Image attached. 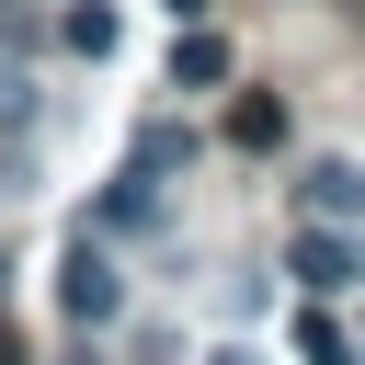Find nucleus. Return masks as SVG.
Returning <instances> with one entry per match:
<instances>
[{"label":"nucleus","instance_id":"obj_1","mask_svg":"<svg viewBox=\"0 0 365 365\" xmlns=\"http://www.w3.org/2000/svg\"><path fill=\"white\" fill-rule=\"evenodd\" d=\"M285 274L308 285V297H342V285H365V240H342V228H297V251H285Z\"/></svg>","mask_w":365,"mask_h":365},{"label":"nucleus","instance_id":"obj_2","mask_svg":"<svg viewBox=\"0 0 365 365\" xmlns=\"http://www.w3.org/2000/svg\"><path fill=\"white\" fill-rule=\"evenodd\" d=\"M57 297H68V319H80V331H103V319L125 308V274H114V262H103V251L80 240V251L57 262Z\"/></svg>","mask_w":365,"mask_h":365},{"label":"nucleus","instance_id":"obj_3","mask_svg":"<svg viewBox=\"0 0 365 365\" xmlns=\"http://www.w3.org/2000/svg\"><path fill=\"white\" fill-rule=\"evenodd\" d=\"M297 205H308V217H319V228H342V217H354V205H365V171H342V160H319V171H308V182H297Z\"/></svg>","mask_w":365,"mask_h":365},{"label":"nucleus","instance_id":"obj_4","mask_svg":"<svg viewBox=\"0 0 365 365\" xmlns=\"http://www.w3.org/2000/svg\"><path fill=\"white\" fill-rule=\"evenodd\" d=\"M182 160H194V125H171V114H148V125H137V148H125V171H148V182H160V171H182Z\"/></svg>","mask_w":365,"mask_h":365},{"label":"nucleus","instance_id":"obj_5","mask_svg":"<svg viewBox=\"0 0 365 365\" xmlns=\"http://www.w3.org/2000/svg\"><path fill=\"white\" fill-rule=\"evenodd\" d=\"M171 80H182V91H217V80H228V46H217V34H182V46H171Z\"/></svg>","mask_w":365,"mask_h":365},{"label":"nucleus","instance_id":"obj_6","mask_svg":"<svg viewBox=\"0 0 365 365\" xmlns=\"http://www.w3.org/2000/svg\"><path fill=\"white\" fill-rule=\"evenodd\" d=\"M228 137H240V148H274V137H285V103H274V91H240V103H228Z\"/></svg>","mask_w":365,"mask_h":365},{"label":"nucleus","instance_id":"obj_7","mask_svg":"<svg viewBox=\"0 0 365 365\" xmlns=\"http://www.w3.org/2000/svg\"><path fill=\"white\" fill-rule=\"evenodd\" d=\"M297 354H308V365H354V342H342V319H331L319 297L297 308Z\"/></svg>","mask_w":365,"mask_h":365},{"label":"nucleus","instance_id":"obj_8","mask_svg":"<svg viewBox=\"0 0 365 365\" xmlns=\"http://www.w3.org/2000/svg\"><path fill=\"white\" fill-rule=\"evenodd\" d=\"M148 217H160V182H148V171H125V182L103 194V228H148Z\"/></svg>","mask_w":365,"mask_h":365},{"label":"nucleus","instance_id":"obj_9","mask_svg":"<svg viewBox=\"0 0 365 365\" xmlns=\"http://www.w3.org/2000/svg\"><path fill=\"white\" fill-rule=\"evenodd\" d=\"M68 46H80V57H114V11H103V0H68Z\"/></svg>","mask_w":365,"mask_h":365},{"label":"nucleus","instance_id":"obj_10","mask_svg":"<svg viewBox=\"0 0 365 365\" xmlns=\"http://www.w3.org/2000/svg\"><path fill=\"white\" fill-rule=\"evenodd\" d=\"M205 365H262V354H240V342H217V354H205Z\"/></svg>","mask_w":365,"mask_h":365},{"label":"nucleus","instance_id":"obj_11","mask_svg":"<svg viewBox=\"0 0 365 365\" xmlns=\"http://www.w3.org/2000/svg\"><path fill=\"white\" fill-rule=\"evenodd\" d=\"M171 11H182V23H205V0H171Z\"/></svg>","mask_w":365,"mask_h":365},{"label":"nucleus","instance_id":"obj_12","mask_svg":"<svg viewBox=\"0 0 365 365\" xmlns=\"http://www.w3.org/2000/svg\"><path fill=\"white\" fill-rule=\"evenodd\" d=\"M0 365H23V342H11V331H0Z\"/></svg>","mask_w":365,"mask_h":365},{"label":"nucleus","instance_id":"obj_13","mask_svg":"<svg viewBox=\"0 0 365 365\" xmlns=\"http://www.w3.org/2000/svg\"><path fill=\"white\" fill-rule=\"evenodd\" d=\"M0 297H11V262H0Z\"/></svg>","mask_w":365,"mask_h":365}]
</instances>
